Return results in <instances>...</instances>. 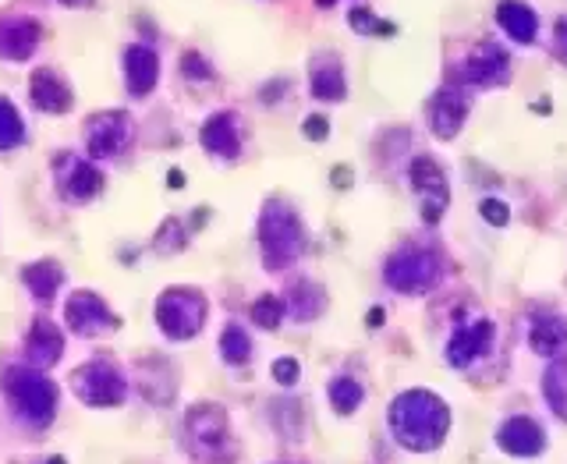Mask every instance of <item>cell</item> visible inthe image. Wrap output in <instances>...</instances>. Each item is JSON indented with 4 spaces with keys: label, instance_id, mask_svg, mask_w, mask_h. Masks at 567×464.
<instances>
[{
    "label": "cell",
    "instance_id": "cell-1",
    "mask_svg": "<svg viewBox=\"0 0 567 464\" xmlns=\"http://www.w3.org/2000/svg\"><path fill=\"white\" fill-rule=\"evenodd\" d=\"M390 429L408 450H436L451 429V411L429 390H404L390 404Z\"/></svg>",
    "mask_w": 567,
    "mask_h": 464
},
{
    "label": "cell",
    "instance_id": "cell-2",
    "mask_svg": "<svg viewBox=\"0 0 567 464\" xmlns=\"http://www.w3.org/2000/svg\"><path fill=\"white\" fill-rule=\"evenodd\" d=\"M4 394L22 422L32 429H47L57 415V387L39 369H8L4 372Z\"/></svg>",
    "mask_w": 567,
    "mask_h": 464
},
{
    "label": "cell",
    "instance_id": "cell-3",
    "mask_svg": "<svg viewBox=\"0 0 567 464\" xmlns=\"http://www.w3.org/2000/svg\"><path fill=\"white\" fill-rule=\"evenodd\" d=\"M259 245H263V259L270 270L295 263L305 252V227L295 209L284 202H270L259 217Z\"/></svg>",
    "mask_w": 567,
    "mask_h": 464
},
{
    "label": "cell",
    "instance_id": "cell-4",
    "mask_svg": "<svg viewBox=\"0 0 567 464\" xmlns=\"http://www.w3.org/2000/svg\"><path fill=\"white\" fill-rule=\"evenodd\" d=\"M206 312H210V305H206V298L199 291H192V287H171L156 302V323H160V330L171 341H188V337H195L202 330Z\"/></svg>",
    "mask_w": 567,
    "mask_h": 464
},
{
    "label": "cell",
    "instance_id": "cell-5",
    "mask_svg": "<svg viewBox=\"0 0 567 464\" xmlns=\"http://www.w3.org/2000/svg\"><path fill=\"white\" fill-rule=\"evenodd\" d=\"M71 390H75L78 401L89 404V408H114V404L125 401L128 383L114 365L96 358V362L82 365V369L71 376Z\"/></svg>",
    "mask_w": 567,
    "mask_h": 464
},
{
    "label": "cell",
    "instance_id": "cell-6",
    "mask_svg": "<svg viewBox=\"0 0 567 464\" xmlns=\"http://www.w3.org/2000/svg\"><path fill=\"white\" fill-rule=\"evenodd\" d=\"M383 277H387V284L394 287V291L422 294L440 280V259H436L433 252H426V248L408 245V248H401L397 256H390Z\"/></svg>",
    "mask_w": 567,
    "mask_h": 464
},
{
    "label": "cell",
    "instance_id": "cell-7",
    "mask_svg": "<svg viewBox=\"0 0 567 464\" xmlns=\"http://www.w3.org/2000/svg\"><path fill=\"white\" fill-rule=\"evenodd\" d=\"M185 436L195 457H224L227 450V415L217 404H195L185 418Z\"/></svg>",
    "mask_w": 567,
    "mask_h": 464
},
{
    "label": "cell",
    "instance_id": "cell-8",
    "mask_svg": "<svg viewBox=\"0 0 567 464\" xmlns=\"http://www.w3.org/2000/svg\"><path fill=\"white\" fill-rule=\"evenodd\" d=\"M408 178H412V188L422 202V220L436 224L447 213V202H451V188H447L440 163L433 156H415L412 167H408Z\"/></svg>",
    "mask_w": 567,
    "mask_h": 464
},
{
    "label": "cell",
    "instance_id": "cell-9",
    "mask_svg": "<svg viewBox=\"0 0 567 464\" xmlns=\"http://www.w3.org/2000/svg\"><path fill=\"white\" fill-rule=\"evenodd\" d=\"M64 319L68 326L78 333V337H100V333H110L121 326V319L107 309L100 294L93 291H75L64 305Z\"/></svg>",
    "mask_w": 567,
    "mask_h": 464
},
{
    "label": "cell",
    "instance_id": "cell-10",
    "mask_svg": "<svg viewBox=\"0 0 567 464\" xmlns=\"http://www.w3.org/2000/svg\"><path fill=\"white\" fill-rule=\"evenodd\" d=\"M128 142H132V121H128V114H121V110H107V114H96L93 121H89L86 146H89V156H96V160L117 156Z\"/></svg>",
    "mask_w": 567,
    "mask_h": 464
},
{
    "label": "cell",
    "instance_id": "cell-11",
    "mask_svg": "<svg viewBox=\"0 0 567 464\" xmlns=\"http://www.w3.org/2000/svg\"><path fill=\"white\" fill-rule=\"evenodd\" d=\"M511 75V57L497 43H482L472 50L465 64H461V82L468 86H500Z\"/></svg>",
    "mask_w": 567,
    "mask_h": 464
},
{
    "label": "cell",
    "instance_id": "cell-12",
    "mask_svg": "<svg viewBox=\"0 0 567 464\" xmlns=\"http://www.w3.org/2000/svg\"><path fill=\"white\" fill-rule=\"evenodd\" d=\"M490 344H493L490 319H475V323H468V326H458L451 344H447V362H451L454 369H468V365H475L486 351H490Z\"/></svg>",
    "mask_w": 567,
    "mask_h": 464
},
{
    "label": "cell",
    "instance_id": "cell-13",
    "mask_svg": "<svg viewBox=\"0 0 567 464\" xmlns=\"http://www.w3.org/2000/svg\"><path fill=\"white\" fill-rule=\"evenodd\" d=\"M39 47V25L25 15L0 18V57L4 61H29Z\"/></svg>",
    "mask_w": 567,
    "mask_h": 464
},
{
    "label": "cell",
    "instance_id": "cell-14",
    "mask_svg": "<svg viewBox=\"0 0 567 464\" xmlns=\"http://www.w3.org/2000/svg\"><path fill=\"white\" fill-rule=\"evenodd\" d=\"M497 443H500V450L511 457H536V454H543L546 436H543V429H539V422L518 415V418H507L504 426H500Z\"/></svg>",
    "mask_w": 567,
    "mask_h": 464
},
{
    "label": "cell",
    "instance_id": "cell-15",
    "mask_svg": "<svg viewBox=\"0 0 567 464\" xmlns=\"http://www.w3.org/2000/svg\"><path fill=\"white\" fill-rule=\"evenodd\" d=\"M468 117V100L458 89H440L429 103V128L436 139H454Z\"/></svg>",
    "mask_w": 567,
    "mask_h": 464
},
{
    "label": "cell",
    "instance_id": "cell-16",
    "mask_svg": "<svg viewBox=\"0 0 567 464\" xmlns=\"http://www.w3.org/2000/svg\"><path fill=\"white\" fill-rule=\"evenodd\" d=\"M64 355V337L50 319H36L25 337V358L32 362V369H50Z\"/></svg>",
    "mask_w": 567,
    "mask_h": 464
},
{
    "label": "cell",
    "instance_id": "cell-17",
    "mask_svg": "<svg viewBox=\"0 0 567 464\" xmlns=\"http://www.w3.org/2000/svg\"><path fill=\"white\" fill-rule=\"evenodd\" d=\"M57 167H61V192L68 195V199L86 202L103 188V174L96 171L93 163L75 160V156H61Z\"/></svg>",
    "mask_w": 567,
    "mask_h": 464
},
{
    "label": "cell",
    "instance_id": "cell-18",
    "mask_svg": "<svg viewBox=\"0 0 567 464\" xmlns=\"http://www.w3.org/2000/svg\"><path fill=\"white\" fill-rule=\"evenodd\" d=\"M156 78H160V61L149 47L135 43V47L125 50V82H128V93L132 96H146L153 93Z\"/></svg>",
    "mask_w": 567,
    "mask_h": 464
},
{
    "label": "cell",
    "instance_id": "cell-19",
    "mask_svg": "<svg viewBox=\"0 0 567 464\" xmlns=\"http://www.w3.org/2000/svg\"><path fill=\"white\" fill-rule=\"evenodd\" d=\"M29 89H32V103L43 114H64V110H71V89L50 68H39L32 75Z\"/></svg>",
    "mask_w": 567,
    "mask_h": 464
},
{
    "label": "cell",
    "instance_id": "cell-20",
    "mask_svg": "<svg viewBox=\"0 0 567 464\" xmlns=\"http://www.w3.org/2000/svg\"><path fill=\"white\" fill-rule=\"evenodd\" d=\"M309 86H312V96H316V100H327V103L344 100L348 86H344L341 61H337L334 54L316 57V64H312V71H309Z\"/></svg>",
    "mask_w": 567,
    "mask_h": 464
},
{
    "label": "cell",
    "instance_id": "cell-21",
    "mask_svg": "<svg viewBox=\"0 0 567 464\" xmlns=\"http://www.w3.org/2000/svg\"><path fill=\"white\" fill-rule=\"evenodd\" d=\"M529 344L536 355L560 362L567 355V323L560 316H539L529 330Z\"/></svg>",
    "mask_w": 567,
    "mask_h": 464
},
{
    "label": "cell",
    "instance_id": "cell-22",
    "mask_svg": "<svg viewBox=\"0 0 567 464\" xmlns=\"http://www.w3.org/2000/svg\"><path fill=\"white\" fill-rule=\"evenodd\" d=\"M497 22H500V29H504L511 39H518V43H532L539 32L536 11H532L529 4H521V0H500Z\"/></svg>",
    "mask_w": 567,
    "mask_h": 464
},
{
    "label": "cell",
    "instance_id": "cell-23",
    "mask_svg": "<svg viewBox=\"0 0 567 464\" xmlns=\"http://www.w3.org/2000/svg\"><path fill=\"white\" fill-rule=\"evenodd\" d=\"M202 146L210 153L224 156V160H234L241 153V139L234 132V114H213L210 121L202 124Z\"/></svg>",
    "mask_w": 567,
    "mask_h": 464
},
{
    "label": "cell",
    "instance_id": "cell-24",
    "mask_svg": "<svg viewBox=\"0 0 567 464\" xmlns=\"http://www.w3.org/2000/svg\"><path fill=\"white\" fill-rule=\"evenodd\" d=\"M22 280L25 287H29L32 294H36L39 302H50L57 294V287L64 284V270L57 263H50V259H43V263H32L22 270Z\"/></svg>",
    "mask_w": 567,
    "mask_h": 464
},
{
    "label": "cell",
    "instance_id": "cell-25",
    "mask_svg": "<svg viewBox=\"0 0 567 464\" xmlns=\"http://www.w3.org/2000/svg\"><path fill=\"white\" fill-rule=\"evenodd\" d=\"M543 394H546V401H550L553 415H560L567 422V362H564V358H560V362H553L550 369H546Z\"/></svg>",
    "mask_w": 567,
    "mask_h": 464
},
{
    "label": "cell",
    "instance_id": "cell-26",
    "mask_svg": "<svg viewBox=\"0 0 567 464\" xmlns=\"http://www.w3.org/2000/svg\"><path fill=\"white\" fill-rule=\"evenodd\" d=\"M22 139H25L22 114H18V110H15V103L0 96V153H8V149H15Z\"/></svg>",
    "mask_w": 567,
    "mask_h": 464
},
{
    "label": "cell",
    "instance_id": "cell-27",
    "mask_svg": "<svg viewBox=\"0 0 567 464\" xmlns=\"http://www.w3.org/2000/svg\"><path fill=\"white\" fill-rule=\"evenodd\" d=\"M362 397H366V390H362V383L351 376H337L334 383H330V404H334L341 415H351V411L362 404Z\"/></svg>",
    "mask_w": 567,
    "mask_h": 464
},
{
    "label": "cell",
    "instance_id": "cell-28",
    "mask_svg": "<svg viewBox=\"0 0 567 464\" xmlns=\"http://www.w3.org/2000/svg\"><path fill=\"white\" fill-rule=\"evenodd\" d=\"M220 355H224L227 365H245L252 355V341L249 333L241 330V326H227L224 337H220Z\"/></svg>",
    "mask_w": 567,
    "mask_h": 464
},
{
    "label": "cell",
    "instance_id": "cell-29",
    "mask_svg": "<svg viewBox=\"0 0 567 464\" xmlns=\"http://www.w3.org/2000/svg\"><path fill=\"white\" fill-rule=\"evenodd\" d=\"M284 312H288V305L280 302L277 294H263V298L252 305V319H256V326H263V330H277Z\"/></svg>",
    "mask_w": 567,
    "mask_h": 464
},
{
    "label": "cell",
    "instance_id": "cell-30",
    "mask_svg": "<svg viewBox=\"0 0 567 464\" xmlns=\"http://www.w3.org/2000/svg\"><path fill=\"white\" fill-rule=\"evenodd\" d=\"M288 305H291V316H298V319H312V316H316V312H319V305H323V298H319L316 287L298 284L295 291H291Z\"/></svg>",
    "mask_w": 567,
    "mask_h": 464
},
{
    "label": "cell",
    "instance_id": "cell-31",
    "mask_svg": "<svg viewBox=\"0 0 567 464\" xmlns=\"http://www.w3.org/2000/svg\"><path fill=\"white\" fill-rule=\"evenodd\" d=\"M156 252H178V248H185V227L178 224V220H167L164 227H160V234H156Z\"/></svg>",
    "mask_w": 567,
    "mask_h": 464
},
{
    "label": "cell",
    "instance_id": "cell-32",
    "mask_svg": "<svg viewBox=\"0 0 567 464\" xmlns=\"http://www.w3.org/2000/svg\"><path fill=\"white\" fill-rule=\"evenodd\" d=\"M351 25H355L358 32H394V25L380 22V18L369 15V11H362V8L351 11Z\"/></svg>",
    "mask_w": 567,
    "mask_h": 464
},
{
    "label": "cell",
    "instance_id": "cell-33",
    "mask_svg": "<svg viewBox=\"0 0 567 464\" xmlns=\"http://www.w3.org/2000/svg\"><path fill=\"white\" fill-rule=\"evenodd\" d=\"M298 372H302V365H298L295 358H277V362H273V379L284 383V387H295Z\"/></svg>",
    "mask_w": 567,
    "mask_h": 464
},
{
    "label": "cell",
    "instance_id": "cell-34",
    "mask_svg": "<svg viewBox=\"0 0 567 464\" xmlns=\"http://www.w3.org/2000/svg\"><path fill=\"white\" fill-rule=\"evenodd\" d=\"M479 213H482V220H490L493 227H504L507 220H511V209H507L500 199H486L479 206Z\"/></svg>",
    "mask_w": 567,
    "mask_h": 464
},
{
    "label": "cell",
    "instance_id": "cell-35",
    "mask_svg": "<svg viewBox=\"0 0 567 464\" xmlns=\"http://www.w3.org/2000/svg\"><path fill=\"white\" fill-rule=\"evenodd\" d=\"M305 139H312V142H319V139H327L330 135V124H327V117L323 114H312V117H305Z\"/></svg>",
    "mask_w": 567,
    "mask_h": 464
},
{
    "label": "cell",
    "instance_id": "cell-36",
    "mask_svg": "<svg viewBox=\"0 0 567 464\" xmlns=\"http://www.w3.org/2000/svg\"><path fill=\"white\" fill-rule=\"evenodd\" d=\"M181 71H185L188 78H210V64L202 61L199 54H185V64H181Z\"/></svg>",
    "mask_w": 567,
    "mask_h": 464
},
{
    "label": "cell",
    "instance_id": "cell-37",
    "mask_svg": "<svg viewBox=\"0 0 567 464\" xmlns=\"http://www.w3.org/2000/svg\"><path fill=\"white\" fill-rule=\"evenodd\" d=\"M557 47H560V54L567 57V18H560L557 22Z\"/></svg>",
    "mask_w": 567,
    "mask_h": 464
},
{
    "label": "cell",
    "instance_id": "cell-38",
    "mask_svg": "<svg viewBox=\"0 0 567 464\" xmlns=\"http://www.w3.org/2000/svg\"><path fill=\"white\" fill-rule=\"evenodd\" d=\"M348 181H351V171L337 167V171H334V185H337V188H344V185H348Z\"/></svg>",
    "mask_w": 567,
    "mask_h": 464
},
{
    "label": "cell",
    "instance_id": "cell-39",
    "mask_svg": "<svg viewBox=\"0 0 567 464\" xmlns=\"http://www.w3.org/2000/svg\"><path fill=\"white\" fill-rule=\"evenodd\" d=\"M167 185H171V188H185V174L171 171V174H167Z\"/></svg>",
    "mask_w": 567,
    "mask_h": 464
},
{
    "label": "cell",
    "instance_id": "cell-40",
    "mask_svg": "<svg viewBox=\"0 0 567 464\" xmlns=\"http://www.w3.org/2000/svg\"><path fill=\"white\" fill-rule=\"evenodd\" d=\"M369 326H383V309H373V312H369Z\"/></svg>",
    "mask_w": 567,
    "mask_h": 464
},
{
    "label": "cell",
    "instance_id": "cell-41",
    "mask_svg": "<svg viewBox=\"0 0 567 464\" xmlns=\"http://www.w3.org/2000/svg\"><path fill=\"white\" fill-rule=\"evenodd\" d=\"M61 4H86V0H61Z\"/></svg>",
    "mask_w": 567,
    "mask_h": 464
},
{
    "label": "cell",
    "instance_id": "cell-42",
    "mask_svg": "<svg viewBox=\"0 0 567 464\" xmlns=\"http://www.w3.org/2000/svg\"><path fill=\"white\" fill-rule=\"evenodd\" d=\"M50 464H64V457H50Z\"/></svg>",
    "mask_w": 567,
    "mask_h": 464
},
{
    "label": "cell",
    "instance_id": "cell-43",
    "mask_svg": "<svg viewBox=\"0 0 567 464\" xmlns=\"http://www.w3.org/2000/svg\"><path fill=\"white\" fill-rule=\"evenodd\" d=\"M316 4H323V8H327V4H334V0H316Z\"/></svg>",
    "mask_w": 567,
    "mask_h": 464
}]
</instances>
